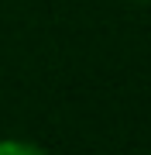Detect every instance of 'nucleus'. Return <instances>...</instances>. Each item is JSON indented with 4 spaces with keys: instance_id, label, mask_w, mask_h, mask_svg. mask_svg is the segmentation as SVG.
Listing matches in <instances>:
<instances>
[{
    "instance_id": "obj_1",
    "label": "nucleus",
    "mask_w": 151,
    "mask_h": 155,
    "mask_svg": "<svg viewBox=\"0 0 151 155\" xmlns=\"http://www.w3.org/2000/svg\"><path fill=\"white\" fill-rule=\"evenodd\" d=\"M0 155H48L45 148L24 141V138H4L0 141Z\"/></svg>"
},
{
    "instance_id": "obj_2",
    "label": "nucleus",
    "mask_w": 151,
    "mask_h": 155,
    "mask_svg": "<svg viewBox=\"0 0 151 155\" xmlns=\"http://www.w3.org/2000/svg\"><path fill=\"white\" fill-rule=\"evenodd\" d=\"M134 4H148V0H134Z\"/></svg>"
}]
</instances>
